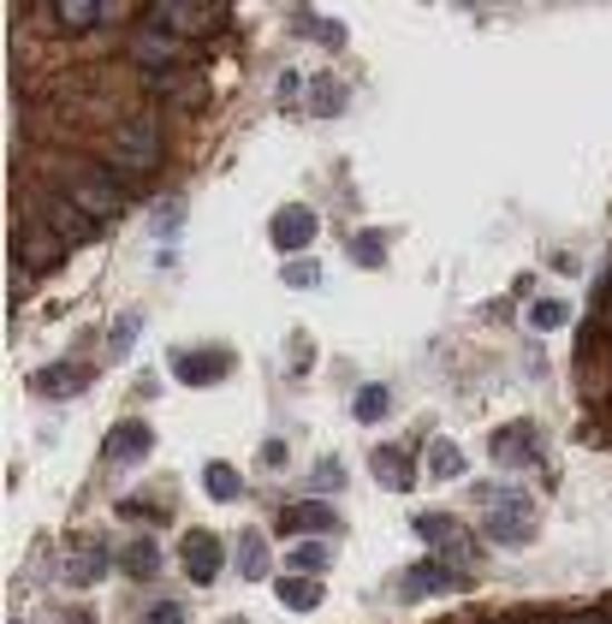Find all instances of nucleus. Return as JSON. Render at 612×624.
Wrapping results in <instances>:
<instances>
[{"instance_id":"2","label":"nucleus","mask_w":612,"mask_h":624,"mask_svg":"<svg viewBox=\"0 0 612 624\" xmlns=\"http://www.w3.org/2000/svg\"><path fill=\"white\" fill-rule=\"evenodd\" d=\"M60 185H66V197H72L90 220H113L119 208H126V185H119V172L101 167V161H72Z\"/></svg>"},{"instance_id":"3","label":"nucleus","mask_w":612,"mask_h":624,"mask_svg":"<svg viewBox=\"0 0 612 624\" xmlns=\"http://www.w3.org/2000/svg\"><path fill=\"white\" fill-rule=\"evenodd\" d=\"M220 19H226L220 0H155V7H149V24L167 30V37H179V42H190V37H215Z\"/></svg>"},{"instance_id":"20","label":"nucleus","mask_w":612,"mask_h":624,"mask_svg":"<svg viewBox=\"0 0 612 624\" xmlns=\"http://www.w3.org/2000/svg\"><path fill=\"white\" fill-rule=\"evenodd\" d=\"M238 577H244V583H261V577H268V535H261V529H244V535H238Z\"/></svg>"},{"instance_id":"19","label":"nucleus","mask_w":612,"mask_h":624,"mask_svg":"<svg viewBox=\"0 0 612 624\" xmlns=\"http://www.w3.org/2000/svg\"><path fill=\"white\" fill-rule=\"evenodd\" d=\"M203 494L220 499V506H233V499H244V476L226 458H215V464H203Z\"/></svg>"},{"instance_id":"31","label":"nucleus","mask_w":612,"mask_h":624,"mask_svg":"<svg viewBox=\"0 0 612 624\" xmlns=\"http://www.w3.org/2000/svg\"><path fill=\"white\" fill-rule=\"evenodd\" d=\"M144 624H185V606L179 601H155L144 613Z\"/></svg>"},{"instance_id":"37","label":"nucleus","mask_w":612,"mask_h":624,"mask_svg":"<svg viewBox=\"0 0 612 624\" xmlns=\"http://www.w3.org/2000/svg\"><path fill=\"white\" fill-rule=\"evenodd\" d=\"M601 286H606V291H612V268H606V274H601Z\"/></svg>"},{"instance_id":"29","label":"nucleus","mask_w":612,"mask_h":624,"mask_svg":"<svg viewBox=\"0 0 612 624\" xmlns=\"http://www.w3.org/2000/svg\"><path fill=\"white\" fill-rule=\"evenodd\" d=\"M309 101H316V113L334 119V113H345V83L339 78H316V83H309Z\"/></svg>"},{"instance_id":"34","label":"nucleus","mask_w":612,"mask_h":624,"mask_svg":"<svg viewBox=\"0 0 612 624\" xmlns=\"http://www.w3.org/2000/svg\"><path fill=\"white\" fill-rule=\"evenodd\" d=\"M137 327H144L137 316H119V321H113V351H126V345L137 339Z\"/></svg>"},{"instance_id":"14","label":"nucleus","mask_w":612,"mask_h":624,"mask_svg":"<svg viewBox=\"0 0 612 624\" xmlns=\"http://www.w3.org/2000/svg\"><path fill=\"white\" fill-rule=\"evenodd\" d=\"M60 256H66V245L42 227V220H37V232H24V227L12 232V263H19V268H55Z\"/></svg>"},{"instance_id":"33","label":"nucleus","mask_w":612,"mask_h":624,"mask_svg":"<svg viewBox=\"0 0 612 624\" xmlns=\"http://www.w3.org/2000/svg\"><path fill=\"white\" fill-rule=\"evenodd\" d=\"M172 227H185V202H161V208H155V232H172Z\"/></svg>"},{"instance_id":"22","label":"nucleus","mask_w":612,"mask_h":624,"mask_svg":"<svg viewBox=\"0 0 612 624\" xmlns=\"http://www.w3.org/2000/svg\"><path fill=\"white\" fill-rule=\"evenodd\" d=\"M387 410H393V387H381V380L357 387V398H352V416H357V423H387Z\"/></svg>"},{"instance_id":"27","label":"nucleus","mask_w":612,"mask_h":624,"mask_svg":"<svg viewBox=\"0 0 612 624\" xmlns=\"http://www.w3.org/2000/svg\"><path fill=\"white\" fill-rule=\"evenodd\" d=\"M327 565H334V547L327 542H297L292 547V571H304V577H322Z\"/></svg>"},{"instance_id":"32","label":"nucleus","mask_w":612,"mask_h":624,"mask_svg":"<svg viewBox=\"0 0 612 624\" xmlns=\"http://www.w3.org/2000/svg\"><path fill=\"white\" fill-rule=\"evenodd\" d=\"M286 286H297V291H304V286H322V268H316V263H292V268H286Z\"/></svg>"},{"instance_id":"38","label":"nucleus","mask_w":612,"mask_h":624,"mask_svg":"<svg viewBox=\"0 0 612 624\" xmlns=\"http://www.w3.org/2000/svg\"><path fill=\"white\" fill-rule=\"evenodd\" d=\"M12 624H24V618H12Z\"/></svg>"},{"instance_id":"28","label":"nucleus","mask_w":612,"mask_h":624,"mask_svg":"<svg viewBox=\"0 0 612 624\" xmlns=\"http://www.w3.org/2000/svg\"><path fill=\"white\" fill-rule=\"evenodd\" d=\"M352 263L357 268H381V263H387V232H357L352 238Z\"/></svg>"},{"instance_id":"35","label":"nucleus","mask_w":612,"mask_h":624,"mask_svg":"<svg viewBox=\"0 0 612 624\" xmlns=\"http://www.w3.org/2000/svg\"><path fill=\"white\" fill-rule=\"evenodd\" d=\"M286 458H292V453H286V440H261V464H268V471H279Z\"/></svg>"},{"instance_id":"7","label":"nucleus","mask_w":612,"mask_h":624,"mask_svg":"<svg viewBox=\"0 0 612 624\" xmlns=\"http://www.w3.org/2000/svg\"><path fill=\"white\" fill-rule=\"evenodd\" d=\"M316 232H322V220H316V208H309V202H286V208H274V220H268V238H274L279 256L309 250V245H316Z\"/></svg>"},{"instance_id":"21","label":"nucleus","mask_w":612,"mask_h":624,"mask_svg":"<svg viewBox=\"0 0 612 624\" xmlns=\"http://www.w3.org/2000/svg\"><path fill=\"white\" fill-rule=\"evenodd\" d=\"M55 19L60 30H90L108 19V0H55Z\"/></svg>"},{"instance_id":"12","label":"nucleus","mask_w":612,"mask_h":624,"mask_svg":"<svg viewBox=\"0 0 612 624\" xmlns=\"http://www.w3.org/2000/svg\"><path fill=\"white\" fill-rule=\"evenodd\" d=\"M446 588H470L464 571H452V565H441V559H423V565L405 571L398 595H405V601H428V595H446Z\"/></svg>"},{"instance_id":"8","label":"nucleus","mask_w":612,"mask_h":624,"mask_svg":"<svg viewBox=\"0 0 612 624\" xmlns=\"http://www.w3.org/2000/svg\"><path fill=\"white\" fill-rule=\"evenodd\" d=\"M179 559H185V577L190 583H215L220 565H226V542H220L215 529H190L185 542H179Z\"/></svg>"},{"instance_id":"13","label":"nucleus","mask_w":612,"mask_h":624,"mask_svg":"<svg viewBox=\"0 0 612 624\" xmlns=\"http://www.w3.org/2000/svg\"><path fill=\"white\" fill-rule=\"evenodd\" d=\"M487 453H494V464H505V471H523V464H535V423H505L494 428V440H487Z\"/></svg>"},{"instance_id":"5","label":"nucleus","mask_w":612,"mask_h":624,"mask_svg":"<svg viewBox=\"0 0 612 624\" xmlns=\"http://www.w3.org/2000/svg\"><path fill=\"white\" fill-rule=\"evenodd\" d=\"M167 369H172L179 387H215V380H226L238 369V357L226 351V345H172Z\"/></svg>"},{"instance_id":"16","label":"nucleus","mask_w":612,"mask_h":624,"mask_svg":"<svg viewBox=\"0 0 612 624\" xmlns=\"http://www.w3.org/2000/svg\"><path fill=\"white\" fill-rule=\"evenodd\" d=\"M83 380H90V375H83L78 363H48V369H30V393L60 405V398H78L83 393Z\"/></svg>"},{"instance_id":"6","label":"nucleus","mask_w":612,"mask_h":624,"mask_svg":"<svg viewBox=\"0 0 612 624\" xmlns=\"http://www.w3.org/2000/svg\"><path fill=\"white\" fill-rule=\"evenodd\" d=\"M37 220H42V227L60 238L66 250L90 245V238L101 232V220H90V215H83V208H78L72 197H66V190H55V197H37Z\"/></svg>"},{"instance_id":"1","label":"nucleus","mask_w":612,"mask_h":624,"mask_svg":"<svg viewBox=\"0 0 612 624\" xmlns=\"http://www.w3.org/2000/svg\"><path fill=\"white\" fill-rule=\"evenodd\" d=\"M108 155H113V172H131V179L155 172V167H161V155H167L161 119H155V113H131V119H119L113 137H108Z\"/></svg>"},{"instance_id":"23","label":"nucleus","mask_w":612,"mask_h":624,"mask_svg":"<svg viewBox=\"0 0 612 624\" xmlns=\"http://www.w3.org/2000/svg\"><path fill=\"white\" fill-rule=\"evenodd\" d=\"M423 471L434 482H452V476H464V446L458 440H428V464Z\"/></svg>"},{"instance_id":"9","label":"nucleus","mask_w":612,"mask_h":624,"mask_svg":"<svg viewBox=\"0 0 612 624\" xmlns=\"http://www.w3.org/2000/svg\"><path fill=\"white\" fill-rule=\"evenodd\" d=\"M274 535H339V512L327 499H297L274 517Z\"/></svg>"},{"instance_id":"36","label":"nucleus","mask_w":612,"mask_h":624,"mask_svg":"<svg viewBox=\"0 0 612 624\" xmlns=\"http://www.w3.org/2000/svg\"><path fill=\"white\" fill-rule=\"evenodd\" d=\"M66 624H96V618H83V613H78V618H66Z\"/></svg>"},{"instance_id":"10","label":"nucleus","mask_w":612,"mask_h":624,"mask_svg":"<svg viewBox=\"0 0 612 624\" xmlns=\"http://www.w3.org/2000/svg\"><path fill=\"white\" fill-rule=\"evenodd\" d=\"M155 453V428L137 423V416H126V423L108 428V440H101V458L108 464H144Z\"/></svg>"},{"instance_id":"11","label":"nucleus","mask_w":612,"mask_h":624,"mask_svg":"<svg viewBox=\"0 0 612 624\" xmlns=\"http://www.w3.org/2000/svg\"><path fill=\"white\" fill-rule=\"evenodd\" d=\"M131 60H137V66H149L155 78H167L172 66L185 60V42H179V37H167V30H155V24H144V30L131 37Z\"/></svg>"},{"instance_id":"25","label":"nucleus","mask_w":612,"mask_h":624,"mask_svg":"<svg viewBox=\"0 0 612 624\" xmlns=\"http://www.w3.org/2000/svg\"><path fill=\"white\" fill-rule=\"evenodd\" d=\"M411 535H423V542L446 547L452 535H458V524H452V512H416V517H411Z\"/></svg>"},{"instance_id":"4","label":"nucleus","mask_w":612,"mask_h":624,"mask_svg":"<svg viewBox=\"0 0 612 624\" xmlns=\"http://www.w3.org/2000/svg\"><path fill=\"white\" fill-rule=\"evenodd\" d=\"M476 494L494 506V512H487V524H482L487 542H500V547H530L535 542V506L523 494H494V488H476Z\"/></svg>"},{"instance_id":"15","label":"nucleus","mask_w":612,"mask_h":624,"mask_svg":"<svg viewBox=\"0 0 612 624\" xmlns=\"http://www.w3.org/2000/svg\"><path fill=\"white\" fill-rule=\"evenodd\" d=\"M101 577H108V547H101V542L66 553V565H60V583L66 588H96Z\"/></svg>"},{"instance_id":"24","label":"nucleus","mask_w":612,"mask_h":624,"mask_svg":"<svg viewBox=\"0 0 612 624\" xmlns=\"http://www.w3.org/2000/svg\"><path fill=\"white\" fill-rule=\"evenodd\" d=\"M119 565H126L131 577H155V571H161V547H155L149 535H137V542L119 553Z\"/></svg>"},{"instance_id":"30","label":"nucleus","mask_w":612,"mask_h":624,"mask_svg":"<svg viewBox=\"0 0 612 624\" xmlns=\"http://www.w3.org/2000/svg\"><path fill=\"white\" fill-rule=\"evenodd\" d=\"M309 482H316L322 494H327V488H339V482H345V464H339V458H316V471H309Z\"/></svg>"},{"instance_id":"26","label":"nucleus","mask_w":612,"mask_h":624,"mask_svg":"<svg viewBox=\"0 0 612 624\" xmlns=\"http://www.w3.org/2000/svg\"><path fill=\"white\" fill-rule=\"evenodd\" d=\"M565 321H571V304L565 298H535L530 304V327H535V334H559Z\"/></svg>"},{"instance_id":"18","label":"nucleus","mask_w":612,"mask_h":624,"mask_svg":"<svg viewBox=\"0 0 612 624\" xmlns=\"http://www.w3.org/2000/svg\"><path fill=\"white\" fill-rule=\"evenodd\" d=\"M369 471H375L381 488H393V494L416 488V464H411L405 453H393V446H381V453H369Z\"/></svg>"},{"instance_id":"17","label":"nucleus","mask_w":612,"mask_h":624,"mask_svg":"<svg viewBox=\"0 0 612 624\" xmlns=\"http://www.w3.org/2000/svg\"><path fill=\"white\" fill-rule=\"evenodd\" d=\"M322 595H327V583L304 577V571H286V577H274V601L286 606V613H316Z\"/></svg>"}]
</instances>
